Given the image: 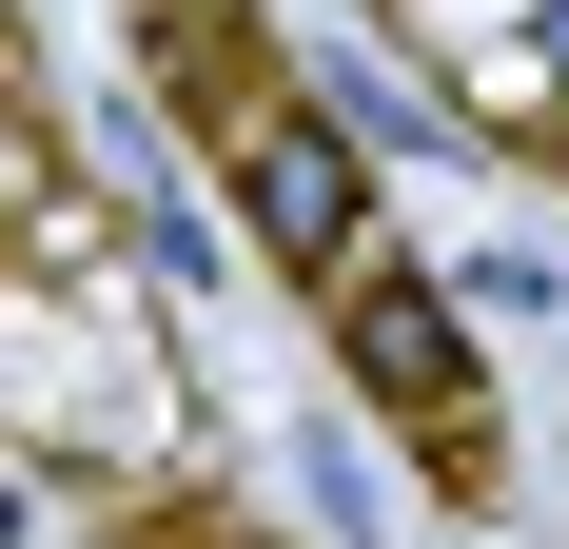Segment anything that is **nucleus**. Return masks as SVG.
<instances>
[{
  "label": "nucleus",
  "mask_w": 569,
  "mask_h": 549,
  "mask_svg": "<svg viewBox=\"0 0 569 549\" xmlns=\"http://www.w3.org/2000/svg\"><path fill=\"white\" fill-rule=\"evenodd\" d=\"M335 353L373 373V412H393L452 491L491 471V392H471V333H452V295H432V274H373V256H353V274H335Z\"/></svg>",
  "instance_id": "f257e3e1"
},
{
  "label": "nucleus",
  "mask_w": 569,
  "mask_h": 549,
  "mask_svg": "<svg viewBox=\"0 0 569 549\" xmlns=\"http://www.w3.org/2000/svg\"><path fill=\"white\" fill-rule=\"evenodd\" d=\"M236 217H256V256L353 274V236H373V158H353L315 99H256V118H236Z\"/></svg>",
  "instance_id": "f03ea898"
},
{
  "label": "nucleus",
  "mask_w": 569,
  "mask_h": 549,
  "mask_svg": "<svg viewBox=\"0 0 569 549\" xmlns=\"http://www.w3.org/2000/svg\"><path fill=\"white\" fill-rule=\"evenodd\" d=\"M138 20H158V79L197 118H256L276 99V79H256V20H236V0H138Z\"/></svg>",
  "instance_id": "7ed1b4c3"
}]
</instances>
